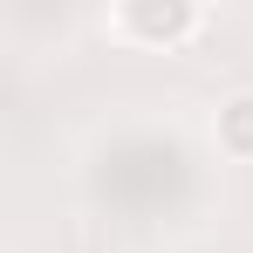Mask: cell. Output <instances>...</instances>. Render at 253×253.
<instances>
[{"mask_svg":"<svg viewBox=\"0 0 253 253\" xmlns=\"http://www.w3.org/2000/svg\"><path fill=\"white\" fill-rule=\"evenodd\" d=\"M199 7L192 0H130L110 14V35H124V42H144V48H178L199 35Z\"/></svg>","mask_w":253,"mask_h":253,"instance_id":"1","label":"cell"},{"mask_svg":"<svg viewBox=\"0 0 253 253\" xmlns=\"http://www.w3.org/2000/svg\"><path fill=\"white\" fill-rule=\"evenodd\" d=\"M212 144H219L226 158H240V165L253 158V89H240V96L219 103V117H212Z\"/></svg>","mask_w":253,"mask_h":253,"instance_id":"2","label":"cell"}]
</instances>
